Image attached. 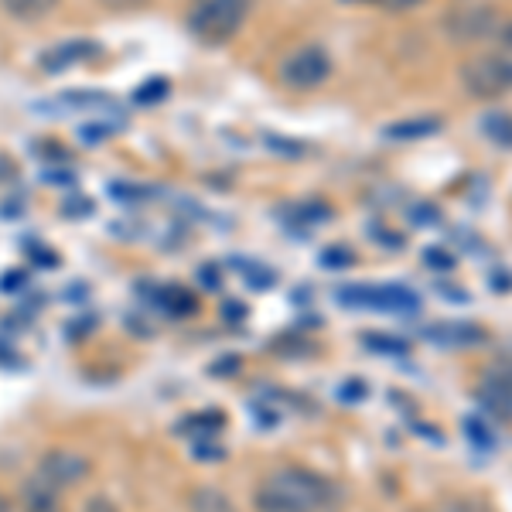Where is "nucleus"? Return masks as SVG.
Returning a JSON list of instances; mask_svg holds the SVG:
<instances>
[{"label": "nucleus", "instance_id": "16", "mask_svg": "<svg viewBox=\"0 0 512 512\" xmlns=\"http://www.w3.org/2000/svg\"><path fill=\"white\" fill-rule=\"evenodd\" d=\"M161 301H168L171 315H188V311H195V297L188 291H181V287H164Z\"/></svg>", "mask_w": 512, "mask_h": 512}, {"label": "nucleus", "instance_id": "27", "mask_svg": "<svg viewBox=\"0 0 512 512\" xmlns=\"http://www.w3.org/2000/svg\"><path fill=\"white\" fill-rule=\"evenodd\" d=\"M0 512H11V502H7L4 495H0Z\"/></svg>", "mask_w": 512, "mask_h": 512}, {"label": "nucleus", "instance_id": "1", "mask_svg": "<svg viewBox=\"0 0 512 512\" xmlns=\"http://www.w3.org/2000/svg\"><path fill=\"white\" fill-rule=\"evenodd\" d=\"M338 499L342 492L328 478L308 468H280L260 482L253 506L256 512H332L338 509Z\"/></svg>", "mask_w": 512, "mask_h": 512}, {"label": "nucleus", "instance_id": "17", "mask_svg": "<svg viewBox=\"0 0 512 512\" xmlns=\"http://www.w3.org/2000/svg\"><path fill=\"white\" fill-rule=\"evenodd\" d=\"M192 424H185V431H195V434H202V431H222V424H226V417L222 414H198V417H188Z\"/></svg>", "mask_w": 512, "mask_h": 512}, {"label": "nucleus", "instance_id": "23", "mask_svg": "<svg viewBox=\"0 0 512 512\" xmlns=\"http://www.w3.org/2000/svg\"><path fill=\"white\" fill-rule=\"evenodd\" d=\"M14 175H18V164L7 158V154H0V181H11Z\"/></svg>", "mask_w": 512, "mask_h": 512}, {"label": "nucleus", "instance_id": "22", "mask_svg": "<svg viewBox=\"0 0 512 512\" xmlns=\"http://www.w3.org/2000/svg\"><path fill=\"white\" fill-rule=\"evenodd\" d=\"M386 7H390L393 14H400V11H414V7H420L424 0H383Z\"/></svg>", "mask_w": 512, "mask_h": 512}, {"label": "nucleus", "instance_id": "11", "mask_svg": "<svg viewBox=\"0 0 512 512\" xmlns=\"http://www.w3.org/2000/svg\"><path fill=\"white\" fill-rule=\"evenodd\" d=\"M434 342H444V345H482L489 332L478 325H461V321H454V325H437L431 328Z\"/></svg>", "mask_w": 512, "mask_h": 512}, {"label": "nucleus", "instance_id": "5", "mask_svg": "<svg viewBox=\"0 0 512 512\" xmlns=\"http://www.w3.org/2000/svg\"><path fill=\"white\" fill-rule=\"evenodd\" d=\"M332 76V55L318 45H304L294 55H287L280 65V79L291 89H315Z\"/></svg>", "mask_w": 512, "mask_h": 512}, {"label": "nucleus", "instance_id": "26", "mask_svg": "<svg viewBox=\"0 0 512 512\" xmlns=\"http://www.w3.org/2000/svg\"><path fill=\"white\" fill-rule=\"evenodd\" d=\"M461 512H489V509L475 506V502H461Z\"/></svg>", "mask_w": 512, "mask_h": 512}, {"label": "nucleus", "instance_id": "21", "mask_svg": "<svg viewBox=\"0 0 512 512\" xmlns=\"http://www.w3.org/2000/svg\"><path fill=\"white\" fill-rule=\"evenodd\" d=\"M427 263L431 267H454V260L444 250H427Z\"/></svg>", "mask_w": 512, "mask_h": 512}, {"label": "nucleus", "instance_id": "10", "mask_svg": "<svg viewBox=\"0 0 512 512\" xmlns=\"http://www.w3.org/2000/svg\"><path fill=\"white\" fill-rule=\"evenodd\" d=\"M441 117H414V120H396L390 127L383 130L390 140H420V137H431L441 134Z\"/></svg>", "mask_w": 512, "mask_h": 512}, {"label": "nucleus", "instance_id": "24", "mask_svg": "<svg viewBox=\"0 0 512 512\" xmlns=\"http://www.w3.org/2000/svg\"><path fill=\"white\" fill-rule=\"evenodd\" d=\"M495 38H499V41H502V48H506V52L512 55V21H509V24H502L499 35H495Z\"/></svg>", "mask_w": 512, "mask_h": 512}, {"label": "nucleus", "instance_id": "2", "mask_svg": "<svg viewBox=\"0 0 512 512\" xmlns=\"http://www.w3.org/2000/svg\"><path fill=\"white\" fill-rule=\"evenodd\" d=\"M253 0H192L188 7V31L202 45H226L243 28Z\"/></svg>", "mask_w": 512, "mask_h": 512}, {"label": "nucleus", "instance_id": "20", "mask_svg": "<svg viewBox=\"0 0 512 512\" xmlns=\"http://www.w3.org/2000/svg\"><path fill=\"white\" fill-rule=\"evenodd\" d=\"M366 342L369 345H373V349H386V352H403V349H407V345H403V342H383V335H366Z\"/></svg>", "mask_w": 512, "mask_h": 512}, {"label": "nucleus", "instance_id": "12", "mask_svg": "<svg viewBox=\"0 0 512 512\" xmlns=\"http://www.w3.org/2000/svg\"><path fill=\"white\" fill-rule=\"evenodd\" d=\"M482 134L492 140L502 151H512V113L499 110V113H485L482 117Z\"/></svg>", "mask_w": 512, "mask_h": 512}, {"label": "nucleus", "instance_id": "19", "mask_svg": "<svg viewBox=\"0 0 512 512\" xmlns=\"http://www.w3.org/2000/svg\"><path fill=\"white\" fill-rule=\"evenodd\" d=\"M164 96H168V82L154 79V82H147V86L137 93V103H154V99H164Z\"/></svg>", "mask_w": 512, "mask_h": 512}, {"label": "nucleus", "instance_id": "25", "mask_svg": "<svg viewBox=\"0 0 512 512\" xmlns=\"http://www.w3.org/2000/svg\"><path fill=\"white\" fill-rule=\"evenodd\" d=\"M103 4H110V7H120V11H127V7H137L140 0H103Z\"/></svg>", "mask_w": 512, "mask_h": 512}, {"label": "nucleus", "instance_id": "18", "mask_svg": "<svg viewBox=\"0 0 512 512\" xmlns=\"http://www.w3.org/2000/svg\"><path fill=\"white\" fill-rule=\"evenodd\" d=\"M349 263H355V253L345 250V246H332L321 256V267H349Z\"/></svg>", "mask_w": 512, "mask_h": 512}, {"label": "nucleus", "instance_id": "4", "mask_svg": "<svg viewBox=\"0 0 512 512\" xmlns=\"http://www.w3.org/2000/svg\"><path fill=\"white\" fill-rule=\"evenodd\" d=\"M461 86L475 99H499L512 93V55H478L461 65Z\"/></svg>", "mask_w": 512, "mask_h": 512}, {"label": "nucleus", "instance_id": "3", "mask_svg": "<svg viewBox=\"0 0 512 512\" xmlns=\"http://www.w3.org/2000/svg\"><path fill=\"white\" fill-rule=\"evenodd\" d=\"M345 308L359 311H383V315H414L420 311V297L403 284H349L338 291Z\"/></svg>", "mask_w": 512, "mask_h": 512}, {"label": "nucleus", "instance_id": "6", "mask_svg": "<svg viewBox=\"0 0 512 512\" xmlns=\"http://www.w3.org/2000/svg\"><path fill=\"white\" fill-rule=\"evenodd\" d=\"M448 35L454 41H482L499 35V14L495 7H458L448 18Z\"/></svg>", "mask_w": 512, "mask_h": 512}, {"label": "nucleus", "instance_id": "28", "mask_svg": "<svg viewBox=\"0 0 512 512\" xmlns=\"http://www.w3.org/2000/svg\"><path fill=\"white\" fill-rule=\"evenodd\" d=\"M441 512H461V502H458V506H451V509H441Z\"/></svg>", "mask_w": 512, "mask_h": 512}, {"label": "nucleus", "instance_id": "15", "mask_svg": "<svg viewBox=\"0 0 512 512\" xmlns=\"http://www.w3.org/2000/svg\"><path fill=\"white\" fill-rule=\"evenodd\" d=\"M461 431H465V437H468V441L475 444L478 451H489L492 444H495L492 431H489V427H485V424H482V420H478V417H465V420H461Z\"/></svg>", "mask_w": 512, "mask_h": 512}, {"label": "nucleus", "instance_id": "13", "mask_svg": "<svg viewBox=\"0 0 512 512\" xmlns=\"http://www.w3.org/2000/svg\"><path fill=\"white\" fill-rule=\"evenodd\" d=\"M4 4H7V11H11L14 18L35 21V18H45V14L59 4V0H4Z\"/></svg>", "mask_w": 512, "mask_h": 512}, {"label": "nucleus", "instance_id": "7", "mask_svg": "<svg viewBox=\"0 0 512 512\" xmlns=\"http://www.w3.org/2000/svg\"><path fill=\"white\" fill-rule=\"evenodd\" d=\"M96 59H103V45H96L93 38H69V41H59L55 48H48L38 59V65L45 72H65V69H72V65H86Z\"/></svg>", "mask_w": 512, "mask_h": 512}, {"label": "nucleus", "instance_id": "8", "mask_svg": "<svg viewBox=\"0 0 512 512\" xmlns=\"http://www.w3.org/2000/svg\"><path fill=\"white\" fill-rule=\"evenodd\" d=\"M89 472V461L79 458V454L72 451H52L45 454V461H41V482H48L52 489H69V485H79L82 478Z\"/></svg>", "mask_w": 512, "mask_h": 512}, {"label": "nucleus", "instance_id": "9", "mask_svg": "<svg viewBox=\"0 0 512 512\" xmlns=\"http://www.w3.org/2000/svg\"><path fill=\"white\" fill-rule=\"evenodd\" d=\"M38 113H117V99L113 96H103L96 89L89 93H62L59 99H48V103H38L35 106Z\"/></svg>", "mask_w": 512, "mask_h": 512}, {"label": "nucleus", "instance_id": "14", "mask_svg": "<svg viewBox=\"0 0 512 512\" xmlns=\"http://www.w3.org/2000/svg\"><path fill=\"white\" fill-rule=\"evenodd\" d=\"M192 512H233V502L216 489H198L192 495Z\"/></svg>", "mask_w": 512, "mask_h": 512}]
</instances>
